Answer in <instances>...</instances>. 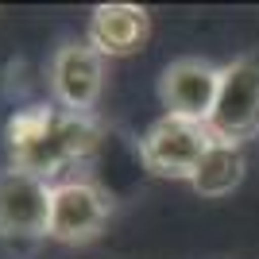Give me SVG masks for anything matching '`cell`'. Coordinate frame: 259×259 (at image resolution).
I'll return each instance as SVG.
<instances>
[{"label":"cell","mask_w":259,"mask_h":259,"mask_svg":"<svg viewBox=\"0 0 259 259\" xmlns=\"http://www.w3.org/2000/svg\"><path fill=\"white\" fill-rule=\"evenodd\" d=\"M221 93V66L205 58H174L159 77V97L170 116L209 124Z\"/></svg>","instance_id":"obj_7"},{"label":"cell","mask_w":259,"mask_h":259,"mask_svg":"<svg viewBox=\"0 0 259 259\" xmlns=\"http://www.w3.org/2000/svg\"><path fill=\"white\" fill-rule=\"evenodd\" d=\"M51 93L54 105L66 112H93L105 93V58H101L89 39L66 43L51 58Z\"/></svg>","instance_id":"obj_6"},{"label":"cell","mask_w":259,"mask_h":259,"mask_svg":"<svg viewBox=\"0 0 259 259\" xmlns=\"http://www.w3.org/2000/svg\"><path fill=\"white\" fill-rule=\"evenodd\" d=\"M209 132L221 143L244 147L259 136V58L244 54L221 66V93H217Z\"/></svg>","instance_id":"obj_4"},{"label":"cell","mask_w":259,"mask_h":259,"mask_svg":"<svg viewBox=\"0 0 259 259\" xmlns=\"http://www.w3.org/2000/svg\"><path fill=\"white\" fill-rule=\"evenodd\" d=\"M209 143H213L209 124H197V120H182V116L162 112L140 140V166L151 170V174H159V178L190 182L194 170H197V162L205 159Z\"/></svg>","instance_id":"obj_2"},{"label":"cell","mask_w":259,"mask_h":259,"mask_svg":"<svg viewBox=\"0 0 259 259\" xmlns=\"http://www.w3.org/2000/svg\"><path fill=\"white\" fill-rule=\"evenodd\" d=\"M51 194L54 182L20 166L0 170V240L8 244H39L51 225Z\"/></svg>","instance_id":"obj_3"},{"label":"cell","mask_w":259,"mask_h":259,"mask_svg":"<svg viewBox=\"0 0 259 259\" xmlns=\"http://www.w3.org/2000/svg\"><path fill=\"white\" fill-rule=\"evenodd\" d=\"M244 170H248L244 147L213 140V143H209V151H205V159L197 162L190 186H194L201 197H228L240 182H244Z\"/></svg>","instance_id":"obj_9"},{"label":"cell","mask_w":259,"mask_h":259,"mask_svg":"<svg viewBox=\"0 0 259 259\" xmlns=\"http://www.w3.org/2000/svg\"><path fill=\"white\" fill-rule=\"evenodd\" d=\"M147 27H151V16L140 4H101L89 16L85 39L101 58H124L143 47Z\"/></svg>","instance_id":"obj_8"},{"label":"cell","mask_w":259,"mask_h":259,"mask_svg":"<svg viewBox=\"0 0 259 259\" xmlns=\"http://www.w3.org/2000/svg\"><path fill=\"white\" fill-rule=\"evenodd\" d=\"M12 166L31 170L47 182H58L74 162H85L105 143L93 112H66L58 105H27L16 108V116L4 128Z\"/></svg>","instance_id":"obj_1"},{"label":"cell","mask_w":259,"mask_h":259,"mask_svg":"<svg viewBox=\"0 0 259 259\" xmlns=\"http://www.w3.org/2000/svg\"><path fill=\"white\" fill-rule=\"evenodd\" d=\"M112 213V197L93 178H58L51 194V225L47 240L58 244H85L105 228Z\"/></svg>","instance_id":"obj_5"}]
</instances>
